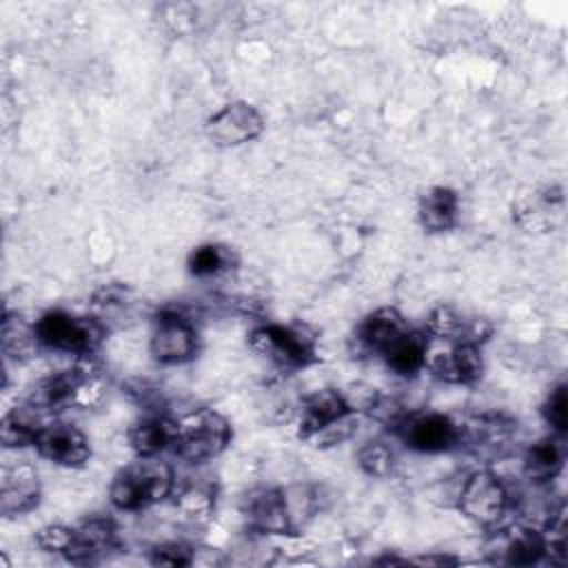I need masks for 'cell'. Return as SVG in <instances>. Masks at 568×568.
Here are the masks:
<instances>
[{
	"label": "cell",
	"mask_w": 568,
	"mask_h": 568,
	"mask_svg": "<svg viewBox=\"0 0 568 568\" xmlns=\"http://www.w3.org/2000/svg\"><path fill=\"white\" fill-rule=\"evenodd\" d=\"M118 546V528L109 517H89L71 530V541L62 552L67 561L87 566L106 557Z\"/></svg>",
	"instance_id": "cell-13"
},
{
	"label": "cell",
	"mask_w": 568,
	"mask_h": 568,
	"mask_svg": "<svg viewBox=\"0 0 568 568\" xmlns=\"http://www.w3.org/2000/svg\"><path fill=\"white\" fill-rule=\"evenodd\" d=\"M459 195L450 186H430L419 195L417 220L428 233H446L459 222Z\"/></svg>",
	"instance_id": "cell-18"
},
{
	"label": "cell",
	"mask_w": 568,
	"mask_h": 568,
	"mask_svg": "<svg viewBox=\"0 0 568 568\" xmlns=\"http://www.w3.org/2000/svg\"><path fill=\"white\" fill-rule=\"evenodd\" d=\"M33 448L38 457L64 468H80L91 457L89 437L69 422H47L40 428Z\"/></svg>",
	"instance_id": "cell-12"
},
{
	"label": "cell",
	"mask_w": 568,
	"mask_h": 568,
	"mask_svg": "<svg viewBox=\"0 0 568 568\" xmlns=\"http://www.w3.org/2000/svg\"><path fill=\"white\" fill-rule=\"evenodd\" d=\"M40 479L29 462H18L2 468L0 513L4 517L31 513L40 504Z\"/></svg>",
	"instance_id": "cell-15"
},
{
	"label": "cell",
	"mask_w": 568,
	"mask_h": 568,
	"mask_svg": "<svg viewBox=\"0 0 568 568\" xmlns=\"http://www.w3.org/2000/svg\"><path fill=\"white\" fill-rule=\"evenodd\" d=\"M424 371L446 384H475L484 375L481 346L428 337Z\"/></svg>",
	"instance_id": "cell-9"
},
{
	"label": "cell",
	"mask_w": 568,
	"mask_h": 568,
	"mask_svg": "<svg viewBox=\"0 0 568 568\" xmlns=\"http://www.w3.org/2000/svg\"><path fill=\"white\" fill-rule=\"evenodd\" d=\"M200 351V333L189 313L166 306L155 313L149 335V353L158 364L178 366L191 362Z\"/></svg>",
	"instance_id": "cell-7"
},
{
	"label": "cell",
	"mask_w": 568,
	"mask_h": 568,
	"mask_svg": "<svg viewBox=\"0 0 568 568\" xmlns=\"http://www.w3.org/2000/svg\"><path fill=\"white\" fill-rule=\"evenodd\" d=\"M457 510L481 528H497L513 508L506 481L490 468L468 473L455 495Z\"/></svg>",
	"instance_id": "cell-6"
},
{
	"label": "cell",
	"mask_w": 568,
	"mask_h": 568,
	"mask_svg": "<svg viewBox=\"0 0 568 568\" xmlns=\"http://www.w3.org/2000/svg\"><path fill=\"white\" fill-rule=\"evenodd\" d=\"M126 439L138 457H160L164 450L173 448L175 419L162 413L142 415L131 424Z\"/></svg>",
	"instance_id": "cell-19"
},
{
	"label": "cell",
	"mask_w": 568,
	"mask_h": 568,
	"mask_svg": "<svg viewBox=\"0 0 568 568\" xmlns=\"http://www.w3.org/2000/svg\"><path fill=\"white\" fill-rule=\"evenodd\" d=\"M426 348H428V335L424 331L408 328L379 357L393 373L402 377H413L419 371H424Z\"/></svg>",
	"instance_id": "cell-21"
},
{
	"label": "cell",
	"mask_w": 568,
	"mask_h": 568,
	"mask_svg": "<svg viewBox=\"0 0 568 568\" xmlns=\"http://www.w3.org/2000/svg\"><path fill=\"white\" fill-rule=\"evenodd\" d=\"M264 131V118L251 102H229L204 122V135L220 149L253 142Z\"/></svg>",
	"instance_id": "cell-10"
},
{
	"label": "cell",
	"mask_w": 568,
	"mask_h": 568,
	"mask_svg": "<svg viewBox=\"0 0 568 568\" xmlns=\"http://www.w3.org/2000/svg\"><path fill=\"white\" fill-rule=\"evenodd\" d=\"M410 326L397 308L382 306L359 322L355 328V342L362 353L379 357Z\"/></svg>",
	"instance_id": "cell-17"
},
{
	"label": "cell",
	"mask_w": 568,
	"mask_h": 568,
	"mask_svg": "<svg viewBox=\"0 0 568 568\" xmlns=\"http://www.w3.org/2000/svg\"><path fill=\"white\" fill-rule=\"evenodd\" d=\"M495 561L506 566H532L546 559V544L539 528L515 526L499 528L495 535Z\"/></svg>",
	"instance_id": "cell-16"
},
{
	"label": "cell",
	"mask_w": 568,
	"mask_h": 568,
	"mask_svg": "<svg viewBox=\"0 0 568 568\" xmlns=\"http://www.w3.org/2000/svg\"><path fill=\"white\" fill-rule=\"evenodd\" d=\"M541 415L555 435H561V437L566 435V430H568V386L564 382H559L548 393V397L541 406Z\"/></svg>",
	"instance_id": "cell-27"
},
{
	"label": "cell",
	"mask_w": 568,
	"mask_h": 568,
	"mask_svg": "<svg viewBox=\"0 0 568 568\" xmlns=\"http://www.w3.org/2000/svg\"><path fill=\"white\" fill-rule=\"evenodd\" d=\"M71 530L69 526H62V524H49L44 528L38 530L36 535V544L40 550L44 552H64L69 541H71Z\"/></svg>",
	"instance_id": "cell-30"
},
{
	"label": "cell",
	"mask_w": 568,
	"mask_h": 568,
	"mask_svg": "<svg viewBox=\"0 0 568 568\" xmlns=\"http://www.w3.org/2000/svg\"><path fill=\"white\" fill-rule=\"evenodd\" d=\"M390 428L397 439L415 453L433 455L459 446V419L444 413H404Z\"/></svg>",
	"instance_id": "cell-8"
},
{
	"label": "cell",
	"mask_w": 568,
	"mask_h": 568,
	"mask_svg": "<svg viewBox=\"0 0 568 568\" xmlns=\"http://www.w3.org/2000/svg\"><path fill=\"white\" fill-rule=\"evenodd\" d=\"M237 255L231 246L206 242L195 246L186 257V268L193 277H217L235 268Z\"/></svg>",
	"instance_id": "cell-24"
},
{
	"label": "cell",
	"mask_w": 568,
	"mask_h": 568,
	"mask_svg": "<svg viewBox=\"0 0 568 568\" xmlns=\"http://www.w3.org/2000/svg\"><path fill=\"white\" fill-rule=\"evenodd\" d=\"M248 348L282 371H300L317 359L315 337L293 324L266 322L248 333Z\"/></svg>",
	"instance_id": "cell-5"
},
{
	"label": "cell",
	"mask_w": 568,
	"mask_h": 568,
	"mask_svg": "<svg viewBox=\"0 0 568 568\" xmlns=\"http://www.w3.org/2000/svg\"><path fill=\"white\" fill-rule=\"evenodd\" d=\"M40 344H38L33 324L24 322L18 313H11L9 308H4V313H2V353L7 355V359L24 362L33 355V351Z\"/></svg>",
	"instance_id": "cell-25"
},
{
	"label": "cell",
	"mask_w": 568,
	"mask_h": 568,
	"mask_svg": "<svg viewBox=\"0 0 568 568\" xmlns=\"http://www.w3.org/2000/svg\"><path fill=\"white\" fill-rule=\"evenodd\" d=\"M242 517L257 535L286 537L297 532L284 488H255L246 493L242 499Z\"/></svg>",
	"instance_id": "cell-11"
},
{
	"label": "cell",
	"mask_w": 568,
	"mask_h": 568,
	"mask_svg": "<svg viewBox=\"0 0 568 568\" xmlns=\"http://www.w3.org/2000/svg\"><path fill=\"white\" fill-rule=\"evenodd\" d=\"M357 466L368 477H388L395 468V453L384 439H371L357 450Z\"/></svg>",
	"instance_id": "cell-26"
},
{
	"label": "cell",
	"mask_w": 568,
	"mask_h": 568,
	"mask_svg": "<svg viewBox=\"0 0 568 568\" xmlns=\"http://www.w3.org/2000/svg\"><path fill=\"white\" fill-rule=\"evenodd\" d=\"M42 410L31 406L27 399L20 406H13L4 413L0 426V439L4 448H27L33 446L40 428L47 424L42 422Z\"/></svg>",
	"instance_id": "cell-22"
},
{
	"label": "cell",
	"mask_w": 568,
	"mask_h": 568,
	"mask_svg": "<svg viewBox=\"0 0 568 568\" xmlns=\"http://www.w3.org/2000/svg\"><path fill=\"white\" fill-rule=\"evenodd\" d=\"M91 357L93 355L78 357L73 366L38 379L31 386L27 402L44 415L64 408L89 410L98 406L106 393V382L100 366Z\"/></svg>",
	"instance_id": "cell-1"
},
{
	"label": "cell",
	"mask_w": 568,
	"mask_h": 568,
	"mask_svg": "<svg viewBox=\"0 0 568 568\" xmlns=\"http://www.w3.org/2000/svg\"><path fill=\"white\" fill-rule=\"evenodd\" d=\"M173 466L160 457H138L120 468L109 486V501L122 513L146 510L173 495Z\"/></svg>",
	"instance_id": "cell-2"
},
{
	"label": "cell",
	"mask_w": 568,
	"mask_h": 568,
	"mask_svg": "<svg viewBox=\"0 0 568 568\" xmlns=\"http://www.w3.org/2000/svg\"><path fill=\"white\" fill-rule=\"evenodd\" d=\"M355 413L339 388H320L306 395L297 408V435L308 442L333 422Z\"/></svg>",
	"instance_id": "cell-14"
},
{
	"label": "cell",
	"mask_w": 568,
	"mask_h": 568,
	"mask_svg": "<svg viewBox=\"0 0 568 568\" xmlns=\"http://www.w3.org/2000/svg\"><path fill=\"white\" fill-rule=\"evenodd\" d=\"M149 561L153 566H191L195 564V548L182 541H164L149 550Z\"/></svg>",
	"instance_id": "cell-28"
},
{
	"label": "cell",
	"mask_w": 568,
	"mask_h": 568,
	"mask_svg": "<svg viewBox=\"0 0 568 568\" xmlns=\"http://www.w3.org/2000/svg\"><path fill=\"white\" fill-rule=\"evenodd\" d=\"M33 328L42 348L75 357L95 355L109 333V326L95 315H75L60 308L42 313Z\"/></svg>",
	"instance_id": "cell-3"
},
{
	"label": "cell",
	"mask_w": 568,
	"mask_h": 568,
	"mask_svg": "<svg viewBox=\"0 0 568 568\" xmlns=\"http://www.w3.org/2000/svg\"><path fill=\"white\" fill-rule=\"evenodd\" d=\"M417 564H457V559L446 557V555H437V557H419L415 559Z\"/></svg>",
	"instance_id": "cell-31"
},
{
	"label": "cell",
	"mask_w": 568,
	"mask_h": 568,
	"mask_svg": "<svg viewBox=\"0 0 568 568\" xmlns=\"http://www.w3.org/2000/svg\"><path fill=\"white\" fill-rule=\"evenodd\" d=\"M564 462H566L564 437L550 433L548 437H541L528 446L524 455V475L532 484H548L561 473Z\"/></svg>",
	"instance_id": "cell-20"
},
{
	"label": "cell",
	"mask_w": 568,
	"mask_h": 568,
	"mask_svg": "<svg viewBox=\"0 0 568 568\" xmlns=\"http://www.w3.org/2000/svg\"><path fill=\"white\" fill-rule=\"evenodd\" d=\"M359 417L357 413H351L337 422H333L331 426H326L324 430H320L315 437H311L308 442L317 448H331V446H339L342 442L351 439L353 433L357 430V424H359Z\"/></svg>",
	"instance_id": "cell-29"
},
{
	"label": "cell",
	"mask_w": 568,
	"mask_h": 568,
	"mask_svg": "<svg viewBox=\"0 0 568 568\" xmlns=\"http://www.w3.org/2000/svg\"><path fill=\"white\" fill-rule=\"evenodd\" d=\"M178 513L191 524H204L215 508V488L206 479H186L173 488Z\"/></svg>",
	"instance_id": "cell-23"
},
{
	"label": "cell",
	"mask_w": 568,
	"mask_h": 568,
	"mask_svg": "<svg viewBox=\"0 0 568 568\" xmlns=\"http://www.w3.org/2000/svg\"><path fill=\"white\" fill-rule=\"evenodd\" d=\"M233 437L229 419L213 408H193L175 419L173 453L186 464H204L224 453Z\"/></svg>",
	"instance_id": "cell-4"
}]
</instances>
